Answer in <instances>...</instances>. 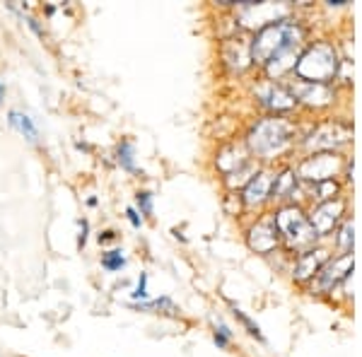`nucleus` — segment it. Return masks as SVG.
<instances>
[{
  "label": "nucleus",
  "mask_w": 362,
  "mask_h": 357,
  "mask_svg": "<svg viewBox=\"0 0 362 357\" xmlns=\"http://www.w3.org/2000/svg\"><path fill=\"white\" fill-rule=\"evenodd\" d=\"M302 46V29L295 22H276L256 34L251 44V58L264 63L271 78H280L288 70H295Z\"/></svg>",
  "instance_id": "obj_1"
},
{
  "label": "nucleus",
  "mask_w": 362,
  "mask_h": 357,
  "mask_svg": "<svg viewBox=\"0 0 362 357\" xmlns=\"http://www.w3.org/2000/svg\"><path fill=\"white\" fill-rule=\"evenodd\" d=\"M295 73L300 75L302 83L326 85L338 73V58H336L334 46H329V44L312 46L305 56L297 58Z\"/></svg>",
  "instance_id": "obj_2"
},
{
  "label": "nucleus",
  "mask_w": 362,
  "mask_h": 357,
  "mask_svg": "<svg viewBox=\"0 0 362 357\" xmlns=\"http://www.w3.org/2000/svg\"><path fill=\"white\" fill-rule=\"evenodd\" d=\"M249 145H251V150H254L256 155L271 160V157L280 155V152L290 145V126L285 124L283 119L261 121V124L251 131Z\"/></svg>",
  "instance_id": "obj_3"
},
{
  "label": "nucleus",
  "mask_w": 362,
  "mask_h": 357,
  "mask_svg": "<svg viewBox=\"0 0 362 357\" xmlns=\"http://www.w3.org/2000/svg\"><path fill=\"white\" fill-rule=\"evenodd\" d=\"M276 227L285 237L288 247H293V249H305L309 244H314V239H317L314 227L309 225V220L302 215V210L295 206L280 210L276 215Z\"/></svg>",
  "instance_id": "obj_4"
},
{
  "label": "nucleus",
  "mask_w": 362,
  "mask_h": 357,
  "mask_svg": "<svg viewBox=\"0 0 362 357\" xmlns=\"http://www.w3.org/2000/svg\"><path fill=\"white\" fill-rule=\"evenodd\" d=\"M338 169H341V157L334 155V152H326V155L307 157L297 169V174L307 181H329Z\"/></svg>",
  "instance_id": "obj_5"
},
{
  "label": "nucleus",
  "mask_w": 362,
  "mask_h": 357,
  "mask_svg": "<svg viewBox=\"0 0 362 357\" xmlns=\"http://www.w3.org/2000/svg\"><path fill=\"white\" fill-rule=\"evenodd\" d=\"M278 227H276V218H264L259 220L254 227L249 230V247L259 254H268L278 247Z\"/></svg>",
  "instance_id": "obj_6"
},
{
  "label": "nucleus",
  "mask_w": 362,
  "mask_h": 357,
  "mask_svg": "<svg viewBox=\"0 0 362 357\" xmlns=\"http://www.w3.org/2000/svg\"><path fill=\"white\" fill-rule=\"evenodd\" d=\"M343 210H346V203L343 201H326L321 203L319 208H314L312 218H309V225L314 227V232L319 234H329L334 227L338 225V220H341Z\"/></svg>",
  "instance_id": "obj_7"
},
{
  "label": "nucleus",
  "mask_w": 362,
  "mask_h": 357,
  "mask_svg": "<svg viewBox=\"0 0 362 357\" xmlns=\"http://www.w3.org/2000/svg\"><path fill=\"white\" fill-rule=\"evenodd\" d=\"M350 273H353V256L346 254V256L336 259L331 266H326L324 271H321L319 283H321V288H324V290H331L334 285L341 283V280H346Z\"/></svg>",
  "instance_id": "obj_8"
},
{
  "label": "nucleus",
  "mask_w": 362,
  "mask_h": 357,
  "mask_svg": "<svg viewBox=\"0 0 362 357\" xmlns=\"http://www.w3.org/2000/svg\"><path fill=\"white\" fill-rule=\"evenodd\" d=\"M271 189H273L271 174H259L256 179L249 181L247 191H244V201H247V206H259V203H264L271 196Z\"/></svg>",
  "instance_id": "obj_9"
},
{
  "label": "nucleus",
  "mask_w": 362,
  "mask_h": 357,
  "mask_svg": "<svg viewBox=\"0 0 362 357\" xmlns=\"http://www.w3.org/2000/svg\"><path fill=\"white\" fill-rule=\"evenodd\" d=\"M326 261V251L324 249H317V251H305V254L300 256V261H297V268H295V278L297 280H307L312 278L314 273L321 271V266H324Z\"/></svg>",
  "instance_id": "obj_10"
},
{
  "label": "nucleus",
  "mask_w": 362,
  "mask_h": 357,
  "mask_svg": "<svg viewBox=\"0 0 362 357\" xmlns=\"http://www.w3.org/2000/svg\"><path fill=\"white\" fill-rule=\"evenodd\" d=\"M259 97L264 99L266 107L276 109V111H285V109H293L295 107V97L288 95L285 90H280L276 85H266L259 87Z\"/></svg>",
  "instance_id": "obj_11"
},
{
  "label": "nucleus",
  "mask_w": 362,
  "mask_h": 357,
  "mask_svg": "<svg viewBox=\"0 0 362 357\" xmlns=\"http://www.w3.org/2000/svg\"><path fill=\"white\" fill-rule=\"evenodd\" d=\"M295 186H297L295 174H293V172H285V174H280V177L273 179L271 196H273V198H285V196H290V193L295 191Z\"/></svg>",
  "instance_id": "obj_12"
},
{
  "label": "nucleus",
  "mask_w": 362,
  "mask_h": 357,
  "mask_svg": "<svg viewBox=\"0 0 362 357\" xmlns=\"http://www.w3.org/2000/svg\"><path fill=\"white\" fill-rule=\"evenodd\" d=\"M10 124H13L20 133H25L29 140H37V128H34L29 116L20 114V111H13V114H10Z\"/></svg>",
  "instance_id": "obj_13"
},
{
  "label": "nucleus",
  "mask_w": 362,
  "mask_h": 357,
  "mask_svg": "<svg viewBox=\"0 0 362 357\" xmlns=\"http://www.w3.org/2000/svg\"><path fill=\"white\" fill-rule=\"evenodd\" d=\"M119 162H121V167L128 169V172H136V165H133V145L131 143H121L119 145Z\"/></svg>",
  "instance_id": "obj_14"
},
{
  "label": "nucleus",
  "mask_w": 362,
  "mask_h": 357,
  "mask_svg": "<svg viewBox=\"0 0 362 357\" xmlns=\"http://www.w3.org/2000/svg\"><path fill=\"white\" fill-rule=\"evenodd\" d=\"M124 263H126V259L121 251H109V254H104V259H102V266L107 268V271H121Z\"/></svg>",
  "instance_id": "obj_15"
},
{
  "label": "nucleus",
  "mask_w": 362,
  "mask_h": 357,
  "mask_svg": "<svg viewBox=\"0 0 362 357\" xmlns=\"http://www.w3.org/2000/svg\"><path fill=\"white\" fill-rule=\"evenodd\" d=\"M338 247H341L343 251H350L353 249V222H346L343 225V230H341V234H338Z\"/></svg>",
  "instance_id": "obj_16"
},
{
  "label": "nucleus",
  "mask_w": 362,
  "mask_h": 357,
  "mask_svg": "<svg viewBox=\"0 0 362 357\" xmlns=\"http://www.w3.org/2000/svg\"><path fill=\"white\" fill-rule=\"evenodd\" d=\"M138 206L145 215H153V196H150L148 191H140L138 193Z\"/></svg>",
  "instance_id": "obj_17"
},
{
  "label": "nucleus",
  "mask_w": 362,
  "mask_h": 357,
  "mask_svg": "<svg viewBox=\"0 0 362 357\" xmlns=\"http://www.w3.org/2000/svg\"><path fill=\"white\" fill-rule=\"evenodd\" d=\"M230 336H232L230 329L220 324V326H218V331H215V343H218V348H225L227 341H230Z\"/></svg>",
  "instance_id": "obj_18"
},
{
  "label": "nucleus",
  "mask_w": 362,
  "mask_h": 357,
  "mask_svg": "<svg viewBox=\"0 0 362 357\" xmlns=\"http://www.w3.org/2000/svg\"><path fill=\"white\" fill-rule=\"evenodd\" d=\"M145 285H148V275H140V280H138V285H136V290H133V297L136 300H145L148 297V290H145Z\"/></svg>",
  "instance_id": "obj_19"
},
{
  "label": "nucleus",
  "mask_w": 362,
  "mask_h": 357,
  "mask_svg": "<svg viewBox=\"0 0 362 357\" xmlns=\"http://www.w3.org/2000/svg\"><path fill=\"white\" fill-rule=\"evenodd\" d=\"M128 220H131V225L133 227H140V218H138V213H136V210H133V208H128Z\"/></svg>",
  "instance_id": "obj_20"
},
{
  "label": "nucleus",
  "mask_w": 362,
  "mask_h": 357,
  "mask_svg": "<svg viewBox=\"0 0 362 357\" xmlns=\"http://www.w3.org/2000/svg\"><path fill=\"white\" fill-rule=\"evenodd\" d=\"M80 230H83V234H80V247H85V242H87V222L85 220H80Z\"/></svg>",
  "instance_id": "obj_21"
},
{
  "label": "nucleus",
  "mask_w": 362,
  "mask_h": 357,
  "mask_svg": "<svg viewBox=\"0 0 362 357\" xmlns=\"http://www.w3.org/2000/svg\"><path fill=\"white\" fill-rule=\"evenodd\" d=\"M116 239V234L114 232H104V234H99V242H114Z\"/></svg>",
  "instance_id": "obj_22"
},
{
  "label": "nucleus",
  "mask_w": 362,
  "mask_h": 357,
  "mask_svg": "<svg viewBox=\"0 0 362 357\" xmlns=\"http://www.w3.org/2000/svg\"><path fill=\"white\" fill-rule=\"evenodd\" d=\"M0 97H3V85H0Z\"/></svg>",
  "instance_id": "obj_23"
}]
</instances>
